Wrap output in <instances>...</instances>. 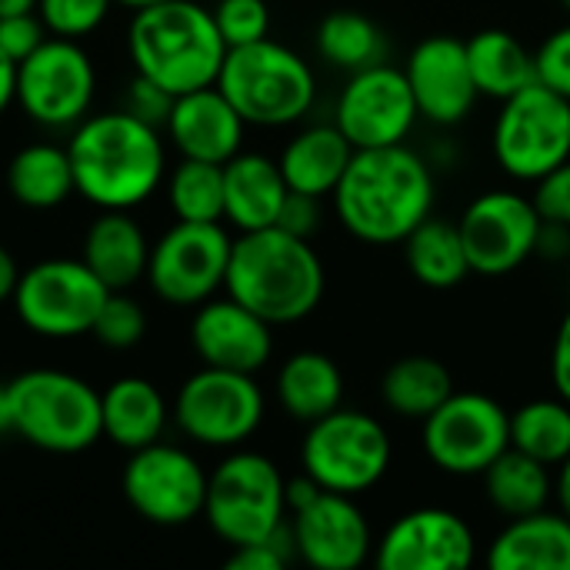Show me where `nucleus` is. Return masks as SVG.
Wrapping results in <instances>:
<instances>
[{
    "label": "nucleus",
    "instance_id": "45",
    "mask_svg": "<svg viewBox=\"0 0 570 570\" xmlns=\"http://www.w3.org/2000/svg\"><path fill=\"white\" fill-rule=\"evenodd\" d=\"M551 381L554 391L570 401V311L564 314L558 334H554V347H551Z\"/></svg>",
    "mask_w": 570,
    "mask_h": 570
},
{
    "label": "nucleus",
    "instance_id": "48",
    "mask_svg": "<svg viewBox=\"0 0 570 570\" xmlns=\"http://www.w3.org/2000/svg\"><path fill=\"white\" fill-rule=\"evenodd\" d=\"M554 501H558L561 514L570 518V454L558 464V474H554Z\"/></svg>",
    "mask_w": 570,
    "mask_h": 570
},
{
    "label": "nucleus",
    "instance_id": "7",
    "mask_svg": "<svg viewBox=\"0 0 570 570\" xmlns=\"http://www.w3.org/2000/svg\"><path fill=\"white\" fill-rule=\"evenodd\" d=\"M204 518L230 548L267 541L287 521V478L267 454L234 448L207 478Z\"/></svg>",
    "mask_w": 570,
    "mask_h": 570
},
{
    "label": "nucleus",
    "instance_id": "6",
    "mask_svg": "<svg viewBox=\"0 0 570 570\" xmlns=\"http://www.w3.org/2000/svg\"><path fill=\"white\" fill-rule=\"evenodd\" d=\"M13 434L47 454H80L104 438L100 391L83 377L33 367L10 381Z\"/></svg>",
    "mask_w": 570,
    "mask_h": 570
},
{
    "label": "nucleus",
    "instance_id": "43",
    "mask_svg": "<svg viewBox=\"0 0 570 570\" xmlns=\"http://www.w3.org/2000/svg\"><path fill=\"white\" fill-rule=\"evenodd\" d=\"M47 40V27L40 20V13H10V17H0V50L20 63L27 60L40 43Z\"/></svg>",
    "mask_w": 570,
    "mask_h": 570
},
{
    "label": "nucleus",
    "instance_id": "23",
    "mask_svg": "<svg viewBox=\"0 0 570 570\" xmlns=\"http://www.w3.org/2000/svg\"><path fill=\"white\" fill-rule=\"evenodd\" d=\"M287 194L281 164L264 154L240 150L224 164V220L240 234L274 227Z\"/></svg>",
    "mask_w": 570,
    "mask_h": 570
},
{
    "label": "nucleus",
    "instance_id": "49",
    "mask_svg": "<svg viewBox=\"0 0 570 570\" xmlns=\"http://www.w3.org/2000/svg\"><path fill=\"white\" fill-rule=\"evenodd\" d=\"M13 434V401H10V381H0V438Z\"/></svg>",
    "mask_w": 570,
    "mask_h": 570
},
{
    "label": "nucleus",
    "instance_id": "2",
    "mask_svg": "<svg viewBox=\"0 0 570 570\" xmlns=\"http://www.w3.org/2000/svg\"><path fill=\"white\" fill-rule=\"evenodd\" d=\"M77 194L97 210H134L167 180L160 127L130 110L83 117L67 144Z\"/></svg>",
    "mask_w": 570,
    "mask_h": 570
},
{
    "label": "nucleus",
    "instance_id": "13",
    "mask_svg": "<svg viewBox=\"0 0 570 570\" xmlns=\"http://www.w3.org/2000/svg\"><path fill=\"white\" fill-rule=\"evenodd\" d=\"M234 237L220 220L194 224L177 220L157 244H150L147 281L150 291L170 307H197L224 291Z\"/></svg>",
    "mask_w": 570,
    "mask_h": 570
},
{
    "label": "nucleus",
    "instance_id": "20",
    "mask_svg": "<svg viewBox=\"0 0 570 570\" xmlns=\"http://www.w3.org/2000/svg\"><path fill=\"white\" fill-rule=\"evenodd\" d=\"M404 73L417 100V114L434 127H458L481 97L468 60V43L451 33L424 37L411 50Z\"/></svg>",
    "mask_w": 570,
    "mask_h": 570
},
{
    "label": "nucleus",
    "instance_id": "46",
    "mask_svg": "<svg viewBox=\"0 0 570 570\" xmlns=\"http://www.w3.org/2000/svg\"><path fill=\"white\" fill-rule=\"evenodd\" d=\"M17 281H20V267H17V261H13V254L0 244V304H3V301H13Z\"/></svg>",
    "mask_w": 570,
    "mask_h": 570
},
{
    "label": "nucleus",
    "instance_id": "1",
    "mask_svg": "<svg viewBox=\"0 0 570 570\" xmlns=\"http://www.w3.org/2000/svg\"><path fill=\"white\" fill-rule=\"evenodd\" d=\"M341 227L364 244H404V237L434 214V170L407 144L354 150L334 187Z\"/></svg>",
    "mask_w": 570,
    "mask_h": 570
},
{
    "label": "nucleus",
    "instance_id": "5",
    "mask_svg": "<svg viewBox=\"0 0 570 570\" xmlns=\"http://www.w3.org/2000/svg\"><path fill=\"white\" fill-rule=\"evenodd\" d=\"M217 87L237 107L247 127L297 124L317 100V77L311 63L271 37L230 47L220 63Z\"/></svg>",
    "mask_w": 570,
    "mask_h": 570
},
{
    "label": "nucleus",
    "instance_id": "19",
    "mask_svg": "<svg viewBox=\"0 0 570 570\" xmlns=\"http://www.w3.org/2000/svg\"><path fill=\"white\" fill-rule=\"evenodd\" d=\"M297 558L314 570H357L374 561L367 514L351 494L321 491L307 508L291 511Z\"/></svg>",
    "mask_w": 570,
    "mask_h": 570
},
{
    "label": "nucleus",
    "instance_id": "30",
    "mask_svg": "<svg viewBox=\"0 0 570 570\" xmlns=\"http://www.w3.org/2000/svg\"><path fill=\"white\" fill-rule=\"evenodd\" d=\"M7 190L20 207H30V210L60 207L67 197L77 194L67 147H57V144L20 147L7 164Z\"/></svg>",
    "mask_w": 570,
    "mask_h": 570
},
{
    "label": "nucleus",
    "instance_id": "10",
    "mask_svg": "<svg viewBox=\"0 0 570 570\" xmlns=\"http://www.w3.org/2000/svg\"><path fill=\"white\" fill-rule=\"evenodd\" d=\"M264 411L267 401L254 374L207 364L184 381L170 407L184 438L214 451H234L247 444L264 424Z\"/></svg>",
    "mask_w": 570,
    "mask_h": 570
},
{
    "label": "nucleus",
    "instance_id": "39",
    "mask_svg": "<svg viewBox=\"0 0 570 570\" xmlns=\"http://www.w3.org/2000/svg\"><path fill=\"white\" fill-rule=\"evenodd\" d=\"M210 13H214V23L224 37L227 50L271 37L267 0H217V7Z\"/></svg>",
    "mask_w": 570,
    "mask_h": 570
},
{
    "label": "nucleus",
    "instance_id": "38",
    "mask_svg": "<svg viewBox=\"0 0 570 570\" xmlns=\"http://www.w3.org/2000/svg\"><path fill=\"white\" fill-rule=\"evenodd\" d=\"M110 7L114 0H40L37 13L50 37L80 40L107 20Z\"/></svg>",
    "mask_w": 570,
    "mask_h": 570
},
{
    "label": "nucleus",
    "instance_id": "4",
    "mask_svg": "<svg viewBox=\"0 0 570 570\" xmlns=\"http://www.w3.org/2000/svg\"><path fill=\"white\" fill-rule=\"evenodd\" d=\"M134 70L170 90L174 97L217 83L227 43L214 13L197 0H164L134 10L127 27Z\"/></svg>",
    "mask_w": 570,
    "mask_h": 570
},
{
    "label": "nucleus",
    "instance_id": "40",
    "mask_svg": "<svg viewBox=\"0 0 570 570\" xmlns=\"http://www.w3.org/2000/svg\"><path fill=\"white\" fill-rule=\"evenodd\" d=\"M534 63H538V80L570 100V23L544 37V43L534 53Z\"/></svg>",
    "mask_w": 570,
    "mask_h": 570
},
{
    "label": "nucleus",
    "instance_id": "29",
    "mask_svg": "<svg viewBox=\"0 0 570 570\" xmlns=\"http://www.w3.org/2000/svg\"><path fill=\"white\" fill-rule=\"evenodd\" d=\"M404 261L417 284L431 291H451L461 287L474 271L464 250V237L458 220L448 217H428L404 237Z\"/></svg>",
    "mask_w": 570,
    "mask_h": 570
},
{
    "label": "nucleus",
    "instance_id": "16",
    "mask_svg": "<svg viewBox=\"0 0 570 570\" xmlns=\"http://www.w3.org/2000/svg\"><path fill=\"white\" fill-rule=\"evenodd\" d=\"M541 214L531 197L518 190H484L474 197L458 227L471 271L481 277H504L538 254Z\"/></svg>",
    "mask_w": 570,
    "mask_h": 570
},
{
    "label": "nucleus",
    "instance_id": "12",
    "mask_svg": "<svg viewBox=\"0 0 570 570\" xmlns=\"http://www.w3.org/2000/svg\"><path fill=\"white\" fill-rule=\"evenodd\" d=\"M421 424L428 461L454 478H481L511 448V414L478 391H454Z\"/></svg>",
    "mask_w": 570,
    "mask_h": 570
},
{
    "label": "nucleus",
    "instance_id": "11",
    "mask_svg": "<svg viewBox=\"0 0 570 570\" xmlns=\"http://www.w3.org/2000/svg\"><path fill=\"white\" fill-rule=\"evenodd\" d=\"M107 294V284L83 261L50 257L20 274L13 311L37 337L70 341L90 334Z\"/></svg>",
    "mask_w": 570,
    "mask_h": 570
},
{
    "label": "nucleus",
    "instance_id": "9",
    "mask_svg": "<svg viewBox=\"0 0 570 570\" xmlns=\"http://www.w3.org/2000/svg\"><path fill=\"white\" fill-rule=\"evenodd\" d=\"M491 147L498 167L524 184L570 160V100L534 80L501 100Z\"/></svg>",
    "mask_w": 570,
    "mask_h": 570
},
{
    "label": "nucleus",
    "instance_id": "14",
    "mask_svg": "<svg viewBox=\"0 0 570 570\" xmlns=\"http://www.w3.org/2000/svg\"><path fill=\"white\" fill-rule=\"evenodd\" d=\"M97 94V67L90 53L67 37H47L17 63V104L50 130L77 127Z\"/></svg>",
    "mask_w": 570,
    "mask_h": 570
},
{
    "label": "nucleus",
    "instance_id": "50",
    "mask_svg": "<svg viewBox=\"0 0 570 570\" xmlns=\"http://www.w3.org/2000/svg\"><path fill=\"white\" fill-rule=\"evenodd\" d=\"M40 0H0V17H10V13H33Z\"/></svg>",
    "mask_w": 570,
    "mask_h": 570
},
{
    "label": "nucleus",
    "instance_id": "32",
    "mask_svg": "<svg viewBox=\"0 0 570 570\" xmlns=\"http://www.w3.org/2000/svg\"><path fill=\"white\" fill-rule=\"evenodd\" d=\"M484 494L498 514L524 518L534 511H544L554 501V478L551 468L508 448L484 474Z\"/></svg>",
    "mask_w": 570,
    "mask_h": 570
},
{
    "label": "nucleus",
    "instance_id": "24",
    "mask_svg": "<svg viewBox=\"0 0 570 570\" xmlns=\"http://www.w3.org/2000/svg\"><path fill=\"white\" fill-rule=\"evenodd\" d=\"M80 261L107 284V291H130L147 277L150 240L130 210H100L87 227Z\"/></svg>",
    "mask_w": 570,
    "mask_h": 570
},
{
    "label": "nucleus",
    "instance_id": "3",
    "mask_svg": "<svg viewBox=\"0 0 570 570\" xmlns=\"http://www.w3.org/2000/svg\"><path fill=\"white\" fill-rule=\"evenodd\" d=\"M327 274L307 237L284 227L244 230L230 247L224 291L267 324H297L324 301Z\"/></svg>",
    "mask_w": 570,
    "mask_h": 570
},
{
    "label": "nucleus",
    "instance_id": "28",
    "mask_svg": "<svg viewBox=\"0 0 570 570\" xmlns=\"http://www.w3.org/2000/svg\"><path fill=\"white\" fill-rule=\"evenodd\" d=\"M277 401L287 417L314 424L344 404V374L324 351H297L277 371Z\"/></svg>",
    "mask_w": 570,
    "mask_h": 570
},
{
    "label": "nucleus",
    "instance_id": "25",
    "mask_svg": "<svg viewBox=\"0 0 570 570\" xmlns=\"http://www.w3.org/2000/svg\"><path fill=\"white\" fill-rule=\"evenodd\" d=\"M494 570H570V518L561 511H534L511 518L488 551Z\"/></svg>",
    "mask_w": 570,
    "mask_h": 570
},
{
    "label": "nucleus",
    "instance_id": "37",
    "mask_svg": "<svg viewBox=\"0 0 570 570\" xmlns=\"http://www.w3.org/2000/svg\"><path fill=\"white\" fill-rule=\"evenodd\" d=\"M90 334L110 351H130L147 334V314L134 297H127V291H110Z\"/></svg>",
    "mask_w": 570,
    "mask_h": 570
},
{
    "label": "nucleus",
    "instance_id": "35",
    "mask_svg": "<svg viewBox=\"0 0 570 570\" xmlns=\"http://www.w3.org/2000/svg\"><path fill=\"white\" fill-rule=\"evenodd\" d=\"M511 448L558 468L570 454V401L538 397L511 414Z\"/></svg>",
    "mask_w": 570,
    "mask_h": 570
},
{
    "label": "nucleus",
    "instance_id": "36",
    "mask_svg": "<svg viewBox=\"0 0 570 570\" xmlns=\"http://www.w3.org/2000/svg\"><path fill=\"white\" fill-rule=\"evenodd\" d=\"M167 204L177 220H224V164L180 157V164L167 174Z\"/></svg>",
    "mask_w": 570,
    "mask_h": 570
},
{
    "label": "nucleus",
    "instance_id": "18",
    "mask_svg": "<svg viewBox=\"0 0 570 570\" xmlns=\"http://www.w3.org/2000/svg\"><path fill=\"white\" fill-rule=\"evenodd\" d=\"M474 558L478 538L471 524L448 508H414L374 544L381 570H468Z\"/></svg>",
    "mask_w": 570,
    "mask_h": 570
},
{
    "label": "nucleus",
    "instance_id": "27",
    "mask_svg": "<svg viewBox=\"0 0 570 570\" xmlns=\"http://www.w3.org/2000/svg\"><path fill=\"white\" fill-rule=\"evenodd\" d=\"M104 438L124 451H140L164 438L167 421L174 417L157 384L147 377H117L104 394Z\"/></svg>",
    "mask_w": 570,
    "mask_h": 570
},
{
    "label": "nucleus",
    "instance_id": "22",
    "mask_svg": "<svg viewBox=\"0 0 570 570\" xmlns=\"http://www.w3.org/2000/svg\"><path fill=\"white\" fill-rule=\"evenodd\" d=\"M244 130L247 120L237 114V107L224 97L217 83L174 97L170 117L164 124V134L180 157L210 164H227L234 154H240Z\"/></svg>",
    "mask_w": 570,
    "mask_h": 570
},
{
    "label": "nucleus",
    "instance_id": "42",
    "mask_svg": "<svg viewBox=\"0 0 570 570\" xmlns=\"http://www.w3.org/2000/svg\"><path fill=\"white\" fill-rule=\"evenodd\" d=\"M534 207L541 220L570 227V160L548 170L541 180H534Z\"/></svg>",
    "mask_w": 570,
    "mask_h": 570
},
{
    "label": "nucleus",
    "instance_id": "34",
    "mask_svg": "<svg viewBox=\"0 0 570 570\" xmlns=\"http://www.w3.org/2000/svg\"><path fill=\"white\" fill-rule=\"evenodd\" d=\"M317 53L344 73L387 60L384 30L361 10H334L317 23Z\"/></svg>",
    "mask_w": 570,
    "mask_h": 570
},
{
    "label": "nucleus",
    "instance_id": "8",
    "mask_svg": "<svg viewBox=\"0 0 570 570\" xmlns=\"http://www.w3.org/2000/svg\"><path fill=\"white\" fill-rule=\"evenodd\" d=\"M391 434L387 428L364 411L337 407L321 421L307 424L301 441V468L324 491L361 498L377 488L391 471Z\"/></svg>",
    "mask_w": 570,
    "mask_h": 570
},
{
    "label": "nucleus",
    "instance_id": "15",
    "mask_svg": "<svg viewBox=\"0 0 570 570\" xmlns=\"http://www.w3.org/2000/svg\"><path fill=\"white\" fill-rule=\"evenodd\" d=\"M207 478L210 474L190 451L154 441L140 451H130V461L120 474V491L147 524L184 528L194 518H204Z\"/></svg>",
    "mask_w": 570,
    "mask_h": 570
},
{
    "label": "nucleus",
    "instance_id": "17",
    "mask_svg": "<svg viewBox=\"0 0 570 570\" xmlns=\"http://www.w3.org/2000/svg\"><path fill=\"white\" fill-rule=\"evenodd\" d=\"M417 120L421 114L407 73L391 63H374L347 73V83L334 107V124L344 130L354 150L404 144Z\"/></svg>",
    "mask_w": 570,
    "mask_h": 570
},
{
    "label": "nucleus",
    "instance_id": "52",
    "mask_svg": "<svg viewBox=\"0 0 570 570\" xmlns=\"http://www.w3.org/2000/svg\"><path fill=\"white\" fill-rule=\"evenodd\" d=\"M561 7H564V10H568V13H570V0H561Z\"/></svg>",
    "mask_w": 570,
    "mask_h": 570
},
{
    "label": "nucleus",
    "instance_id": "26",
    "mask_svg": "<svg viewBox=\"0 0 570 570\" xmlns=\"http://www.w3.org/2000/svg\"><path fill=\"white\" fill-rule=\"evenodd\" d=\"M351 157H354V144L344 137L337 124H314L287 140L277 164L291 190L327 197L341 184Z\"/></svg>",
    "mask_w": 570,
    "mask_h": 570
},
{
    "label": "nucleus",
    "instance_id": "31",
    "mask_svg": "<svg viewBox=\"0 0 570 570\" xmlns=\"http://www.w3.org/2000/svg\"><path fill=\"white\" fill-rule=\"evenodd\" d=\"M464 43H468V60H471V73H474L481 97L504 100L538 80L534 53L511 30L488 27L468 37Z\"/></svg>",
    "mask_w": 570,
    "mask_h": 570
},
{
    "label": "nucleus",
    "instance_id": "41",
    "mask_svg": "<svg viewBox=\"0 0 570 570\" xmlns=\"http://www.w3.org/2000/svg\"><path fill=\"white\" fill-rule=\"evenodd\" d=\"M170 107H174V94L164 90L160 83H154L150 77L137 73L130 83H127V94H124V110H130L134 117H140L144 124L150 127H160L167 124L170 117Z\"/></svg>",
    "mask_w": 570,
    "mask_h": 570
},
{
    "label": "nucleus",
    "instance_id": "44",
    "mask_svg": "<svg viewBox=\"0 0 570 570\" xmlns=\"http://www.w3.org/2000/svg\"><path fill=\"white\" fill-rule=\"evenodd\" d=\"M277 227L297 234V237H307L321 227V197H311V194H301V190H291L284 207H281V217H277Z\"/></svg>",
    "mask_w": 570,
    "mask_h": 570
},
{
    "label": "nucleus",
    "instance_id": "47",
    "mask_svg": "<svg viewBox=\"0 0 570 570\" xmlns=\"http://www.w3.org/2000/svg\"><path fill=\"white\" fill-rule=\"evenodd\" d=\"M17 100V63L0 50V117Z\"/></svg>",
    "mask_w": 570,
    "mask_h": 570
},
{
    "label": "nucleus",
    "instance_id": "51",
    "mask_svg": "<svg viewBox=\"0 0 570 570\" xmlns=\"http://www.w3.org/2000/svg\"><path fill=\"white\" fill-rule=\"evenodd\" d=\"M120 7H130V10H144V7H154V3H164V0H114Z\"/></svg>",
    "mask_w": 570,
    "mask_h": 570
},
{
    "label": "nucleus",
    "instance_id": "33",
    "mask_svg": "<svg viewBox=\"0 0 570 570\" xmlns=\"http://www.w3.org/2000/svg\"><path fill=\"white\" fill-rule=\"evenodd\" d=\"M454 394L451 371L424 354H411L394 361L381 377V397L384 404L407 421H424L434 414L448 397Z\"/></svg>",
    "mask_w": 570,
    "mask_h": 570
},
{
    "label": "nucleus",
    "instance_id": "21",
    "mask_svg": "<svg viewBox=\"0 0 570 570\" xmlns=\"http://www.w3.org/2000/svg\"><path fill=\"white\" fill-rule=\"evenodd\" d=\"M190 344L207 367L257 374L274 354V324H267L230 294L210 297L197 304L190 321Z\"/></svg>",
    "mask_w": 570,
    "mask_h": 570
}]
</instances>
